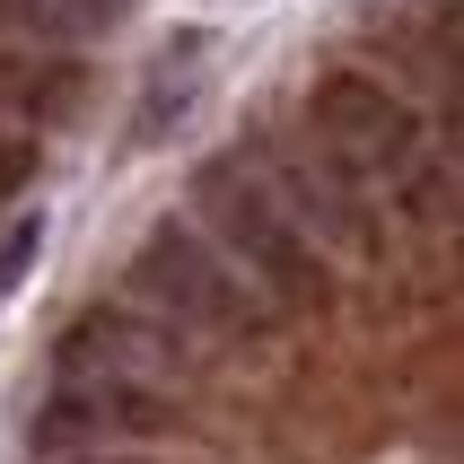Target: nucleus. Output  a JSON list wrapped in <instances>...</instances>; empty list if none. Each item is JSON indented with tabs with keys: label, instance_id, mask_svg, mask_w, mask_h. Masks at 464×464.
Returning a JSON list of instances; mask_svg holds the SVG:
<instances>
[{
	"label": "nucleus",
	"instance_id": "nucleus-1",
	"mask_svg": "<svg viewBox=\"0 0 464 464\" xmlns=\"http://www.w3.org/2000/svg\"><path fill=\"white\" fill-rule=\"evenodd\" d=\"M193 210H202L210 246H219V255H228L263 298H281V307H315V298H324V255L289 228V210L272 202V184L255 176V158H246V150L202 158V176H193Z\"/></svg>",
	"mask_w": 464,
	"mask_h": 464
},
{
	"label": "nucleus",
	"instance_id": "nucleus-2",
	"mask_svg": "<svg viewBox=\"0 0 464 464\" xmlns=\"http://www.w3.org/2000/svg\"><path fill=\"white\" fill-rule=\"evenodd\" d=\"M131 281H140V298H158V307L176 315L184 334H210V342H255L263 324H272V298H263L202 228H184V219L150 228Z\"/></svg>",
	"mask_w": 464,
	"mask_h": 464
},
{
	"label": "nucleus",
	"instance_id": "nucleus-3",
	"mask_svg": "<svg viewBox=\"0 0 464 464\" xmlns=\"http://www.w3.org/2000/svg\"><path fill=\"white\" fill-rule=\"evenodd\" d=\"M246 158H255V150H246ZM255 176L272 184V202L289 210V228L307 237V246H334V255H351V263H377V255H386L368 184L351 176L342 158H324L315 140H263Z\"/></svg>",
	"mask_w": 464,
	"mask_h": 464
},
{
	"label": "nucleus",
	"instance_id": "nucleus-4",
	"mask_svg": "<svg viewBox=\"0 0 464 464\" xmlns=\"http://www.w3.org/2000/svg\"><path fill=\"white\" fill-rule=\"evenodd\" d=\"M307 140L351 176H420V114L360 71H324L307 88Z\"/></svg>",
	"mask_w": 464,
	"mask_h": 464
},
{
	"label": "nucleus",
	"instance_id": "nucleus-5",
	"mask_svg": "<svg viewBox=\"0 0 464 464\" xmlns=\"http://www.w3.org/2000/svg\"><path fill=\"white\" fill-rule=\"evenodd\" d=\"M176 420L167 386H123V377H53V394L26 412L35 456H97V439H158Z\"/></svg>",
	"mask_w": 464,
	"mask_h": 464
},
{
	"label": "nucleus",
	"instance_id": "nucleus-6",
	"mask_svg": "<svg viewBox=\"0 0 464 464\" xmlns=\"http://www.w3.org/2000/svg\"><path fill=\"white\" fill-rule=\"evenodd\" d=\"M62 377H123V386H167L176 377V334H158L140 307H97L62 334Z\"/></svg>",
	"mask_w": 464,
	"mask_h": 464
},
{
	"label": "nucleus",
	"instance_id": "nucleus-7",
	"mask_svg": "<svg viewBox=\"0 0 464 464\" xmlns=\"http://www.w3.org/2000/svg\"><path fill=\"white\" fill-rule=\"evenodd\" d=\"M202 71H210V44H202V35H167V44L150 53V71H140V105H131V140H140V150L167 140V131L193 114Z\"/></svg>",
	"mask_w": 464,
	"mask_h": 464
},
{
	"label": "nucleus",
	"instance_id": "nucleus-8",
	"mask_svg": "<svg viewBox=\"0 0 464 464\" xmlns=\"http://www.w3.org/2000/svg\"><path fill=\"white\" fill-rule=\"evenodd\" d=\"M123 9L131 0H0L9 26H35V35H53V44H97Z\"/></svg>",
	"mask_w": 464,
	"mask_h": 464
},
{
	"label": "nucleus",
	"instance_id": "nucleus-9",
	"mask_svg": "<svg viewBox=\"0 0 464 464\" xmlns=\"http://www.w3.org/2000/svg\"><path fill=\"white\" fill-rule=\"evenodd\" d=\"M35 246H44V219H35V210H18V219L0 228V298H9V289L26 281V263H35Z\"/></svg>",
	"mask_w": 464,
	"mask_h": 464
},
{
	"label": "nucleus",
	"instance_id": "nucleus-10",
	"mask_svg": "<svg viewBox=\"0 0 464 464\" xmlns=\"http://www.w3.org/2000/svg\"><path fill=\"white\" fill-rule=\"evenodd\" d=\"M0 114H35V71L18 53H0Z\"/></svg>",
	"mask_w": 464,
	"mask_h": 464
},
{
	"label": "nucleus",
	"instance_id": "nucleus-11",
	"mask_svg": "<svg viewBox=\"0 0 464 464\" xmlns=\"http://www.w3.org/2000/svg\"><path fill=\"white\" fill-rule=\"evenodd\" d=\"M62 464H150V456H123V447H97V456H62Z\"/></svg>",
	"mask_w": 464,
	"mask_h": 464
}]
</instances>
